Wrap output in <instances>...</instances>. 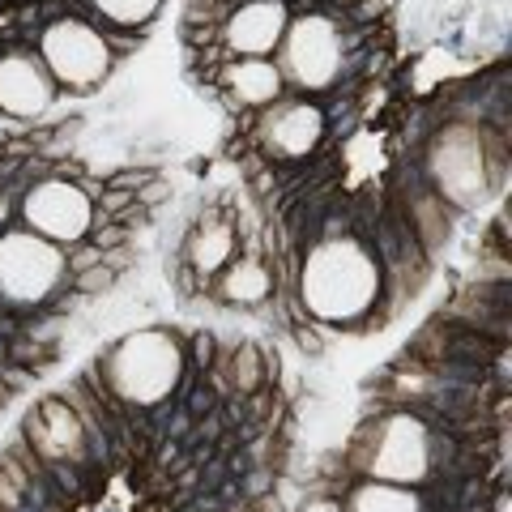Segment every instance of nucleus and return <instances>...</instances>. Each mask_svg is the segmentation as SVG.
Wrapping results in <instances>:
<instances>
[{"instance_id": "16", "label": "nucleus", "mask_w": 512, "mask_h": 512, "mask_svg": "<svg viewBox=\"0 0 512 512\" xmlns=\"http://www.w3.org/2000/svg\"><path fill=\"white\" fill-rule=\"evenodd\" d=\"M350 512H419V500L397 487H363L350 500Z\"/></svg>"}, {"instance_id": "14", "label": "nucleus", "mask_w": 512, "mask_h": 512, "mask_svg": "<svg viewBox=\"0 0 512 512\" xmlns=\"http://www.w3.org/2000/svg\"><path fill=\"white\" fill-rule=\"evenodd\" d=\"M231 256V227L222 218H205L188 239V261L197 269H218Z\"/></svg>"}, {"instance_id": "6", "label": "nucleus", "mask_w": 512, "mask_h": 512, "mask_svg": "<svg viewBox=\"0 0 512 512\" xmlns=\"http://www.w3.org/2000/svg\"><path fill=\"white\" fill-rule=\"evenodd\" d=\"M355 466L372 470L376 478H389V483H414V478H423L427 474V431H423V423L406 419V414L376 423L372 440H367V448H363V461H355Z\"/></svg>"}, {"instance_id": "3", "label": "nucleus", "mask_w": 512, "mask_h": 512, "mask_svg": "<svg viewBox=\"0 0 512 512\" xmlns=\"http://www.w3.org/2000/svg\"><path fill=\"white\" fill-rule=\"evenodd\" d=\"M43 64L47 77H56V82L73 90H90L111 69V47L82 18H64L43 30Z\"/></svg>"}, {"instance_id": "12", "label": "nucleus", "mask_w": 512, "mask_h": 512, "mask_svg": "<svg viewBox=\"0 0 512 512\" xmlns=\"http://www.w3.org/2000/svg\"><path fill=\"white\" fill-rule=\"evenodd\" d=\"M320 128H325V116H320L316 107H308V103H286V107H278L274 116L265 120L261 137H265L269 154H278V158H303L320 141Z\"/></svg>"}, {"instance_id": "11", "label": "nucleus", "mask_w": 512, "mask_h": 512, "mask_svg": "<svg viewBox=\"0 0 512 512\" xmlns=\"http://www.w3.org/2000/svg\"><path fill=\"white\" fill-rule=\"evenodd\" d=\"M52 103V77L30 56H5L0 60V107L9 116H39Z\"/></svg>"}, {"instance_id": "20", "label": "nucleus", "mask_w": 512, "mask_h": 512, "mask_svg": "<svg viewBox=\"0 0 512 512\" xmlns=\"http://www.w3.org/2000/svg\"><path fill=\"white\" fill-rule=\"evenodd\" d=\"M256 380H261V355H256L252 346H244L235 359V384L248 393V389H256Z\"/></svg>"}, {"instance_id": "9", "label": "nucleus", "mask_w": 512, "mask_h": 512, "mask_svg": "<svg viewBox=\"0 0 512 512\" xmlns=\"http://www.w3.org/2000/svg\"><path fill=\"white\" fill-rule=\"evenodd\" d=\"M286 35V5L282 0H248L244 9L231 13L227 22V47L244 60H265Z\"/></svg>"}, {"instance_id": "15", "label": "nucleus", "mask_w": 512, "mask_h": 512, "mask_svg": "<svg viewBox=\"0 0 512 512\" xmlns=\"http://www.w3.org/2000/svg\"><path fill=\"white\" fill-rule=\"evenodd\" d=\"M222 295L235 299V303H256V299H265V295H269V274H265V265L239 261L231 274L222 278Z\"/></svg>"}, {"instance_id": "2", "label": "nucleus", "mask_w": 512, "mask_h": 512, "mask_svg": "<svg viewBox=\"0 0 512 512\" xmlns=\"http://www.w3.org/2000/svg\"><path fill=\"white\" fill-rule=\"evenodd\" d=\"M180 380V350L167 333H137L111 355V384L128 402H158Z\"/></svg>"}, {"instance_id": "22", "label": "nucleus", "mask_w": 512, "mask_h": 512, "mask_svg": "<svg viewBox=\"0 0 512 512\" xmlns=\"http://www.w3.org/2000/svg\"><path fill=\"white\" fill-rule=\"evenodd\" d=\"M0 222H5V197H0Z\"/></svg>"}, {"instance_id": "21", "label": "nucleus", "mask_w": 512, "mask_h": 512, "mask_svg": "<svg viewBox=\"0 0 512 512\" xmlns=\"http://www.w3.org/2000/svg\"><path fill=\"white\" fill-rule=\"evenodd\" d=\"M308 512H342V508H338V504H329V500H316Z\"/></svg>"}, {"instance_id": "17", "label": "nucleus", "mask_w": 512, "mask_h": 512, "mask_svg": "<svg viewBox=\"0 0 512 512\" xmlns=\"http://www.w3.org/2000/svg\"><path fill=\"white\" fill-rule=\"evenodd\" d=\"M158 5L163 0H94V9L103 13L107 22H116V26H141V22H150Z\"/></svg>"}, {"instance_id": "1", "label": "nucleus", "mask_w": 512, "mask_h": 512, "mask_svg": "<svg viewBox=\"0 0 512 512\" xmlns=\"http://www.w3.org/2000/svg\"><path fill=\"white\" fill-rule=\"evenodd\" d=\"M303 299L320 320H350L376 299V265L359 244L333 239L303 269Z\"/></svg>"}, {"instance_id": "4", "label": "nucleus", "mask_w": 512, "mask_h": 512, "mask_svg": "<svg viewBox=\"0 0 512 512\" xmlns=\"http://www.w3.org/2000/svg\"><path fill=\"white\" fill-rule=\"evenodd\" d=\"M342 69V39L338 26L320 13L299 18L291 30L282 35V69L295 86L303 90H325Z\"/></svg>"}, {"instance_id": "10", "label": "nucleus", "mask_w": 512, "mask_h": 512, "mask_svg": "<svg viewBox=\"0 0 512 512\" xmlns=\"http://www.w3.org/2000/svg\"><path fill=\"white\" fill-rule=\"evenodd\" d=\"M26 440L35 444L43 461H77L86 448L82 414H73L69 402H43L26 419Z\"/></svg>"}, {"instance_id": "7", "label": "nucleus", "mask_w": 512, "mask_h": 512, "mask_svg": "<svg viewBox=\"0 0 512 512\" xmlns=\"http://www.w3.org/2000/svg\"><path fill=\"white\" fill-rule=\"evenodd\" d=\"M431 180L440 197L457 205H474L487 192V154L470 128H448L431 150Z\"/></svg>"}, {"instance_id": "19", "label": "nucleus", "mask_w": 512, "mask_h": 512, "mask_svg": "<svg viewBox=\"0 0 512 512\" xmlns=\"http://www.w3.org/2000/svg\"><path fill=\"white\" fill-rule=\"evenodd\" d=\"M414 214H419V231H423V239H427L431 248H436L440 239L448 235L444 218H440V210H436V201H419V205H414Z\"/></svg>"}, {"instance_id": "13", "label": "nucleus", "mask_w": 512, "mask_h": 512, "mask_svg": "<svg viewBox=\"0 0 512 512\" xmlns=\"http://www.w3.org/2000/svg\"><path fill=\"white\" fill-rule=\"evenodd\" d=\"M227 86L239 103H252V107H261V103H274L278 99V90H282V73L274 69L269 60H239L227 69Z\"/></svg>"}, {"instance_id": "5", "label": "nucleus", "mask_w": 512, "mask_h": 512, "mask_svg": "<svg viewBox=\"0 0 512 512\" xmlns=\"http://www.w3.org/2000/svg\"><path fill=\"white\" fill-rule=\"evenodd\" d=\"M64 278V256L43 235H9L0 244V295L35 303Z\"/></svg>"}, {"instance_id": "8", "label": "nucleus", "mask_w": 512, "mask_h": 512, "mask_svg": "<svg viewBox=\"0 0 512 512\" xmlns=\"http://www.w3.org/2000/svg\"><path fill=\"white\" fill-rule=\"evenodd\" d=\"M22 214H26V222H30V231L35 235L52 239V244H69V239H82L90 231L94 205L77 184L43 180V184L30 188Z\"/></svg>"}, {"instance_id": "18", "label": "nucleus", "mask_w": 512, "mask_h": 512, "mask_svg": "<svg viewBox=\"0 0 512 512\" xmlns=\"http://www.w3.org/2000/svg\"><path fill=\"white\" fill-rule=\"evenodd\" d=\"M26 495V470L13 457L0 461V508H18Z\"/></svg>"}]
</instances>
